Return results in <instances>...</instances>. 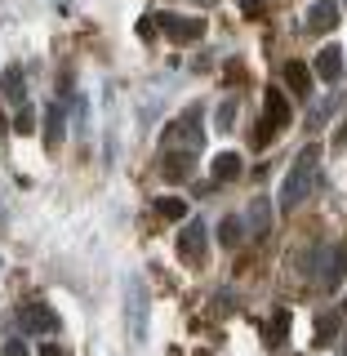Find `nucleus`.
Here are the masks:
<instances>
[{
	"label": "nucleus",
	"mask_w": 347,
	"mask_h": 356,
	"mask_svg": "<svg viewBox=\"0 0 347 356\" xmlns=\"http://www.w3.org/2000/svg\"><path fill=\"white\" fill-rule=\"evenodd\" d=\"M343 312H347V303H343Z\"/></svg>",
	"instance_id": "cd10ccee"
},
{
	"label": "nucleus",
	"mask_w": 347,
	"mask_h": 356,
	"mask_svg": "<svg viewBox=\"0 0 347 356\" xmlns=\"http://www.w3.org/2000/svg\"><path fill=\"white\" fill-rule=\"evenodd\" d=\"M9 129H14V125H9V116H5V107H0V138H5V134Z\"/></svg>",
	"instance_id": "393cba45"
},
{
	"label": "nucleus",
	"mask_w": 347,
	"mask_h": 356,
	"mask_svg": "<svg viewBox=\"0 0 347 356\" xmlns=\"http://www.w3.org/2000/svg\"><path fill=\"white\" fill-rule=\"evenodd\" d=\"M334 339H339V316H334V312H321L316 325H312V343H316V348H330Z\"/></svg>",
	"instance_id": "ddd939ff"
},
{
	"label": "nucleus",
	"mask_w": 347,
	"mask_h": 356,
	"mask_svg": "<svg viewBox=\"0 0 347 356\" xmlns=\"http://www.w3.org/2000/svg\"><path fill=\"white\" fill-rule=\"evenodd\" d=\"M205 222L200 218H187V227H183V236H178V259H183L187 267H200L205 263Z\"/></svg>",
	"instance_id": "39448f33"
},
{
	"label": "nucleus",
	"mask_w": 347,
	"mask_h": 356,
	"mask_svg": "<svg viewBox=\"0 0 347 356\" xmlns=\"http://www.w3.org/2000/svg\"><path fill=\"white\" fill-rule=\"evenodd\" d=\"M316 170H321V143H307V147L294 156V165H289V174L281 183V196H276L281 214H289V209H298L307 200V192L316 187Z\"/></svg>",
	"instance_id": "f257e3e1"
},
{
	"label": "nucleus",
	"mask_w": 347,
	"mask_h": 356,
	"mask_svg": "<svg viewBox=\"0 0 347 356\" xmlns=\"http://www.w3.org/2000/svg\"><path fill=\"white\" fill-rule=\"evenodd\" d=\"M241 236H245V218H241V214H232V218H223V222H218V241L227 245V250H236Z\"/></svg>",
	"instance_id": "dca6fc26"
},
{
	"label": "nucleus",
	"mask_w": 347,
	"mask_h": 356,
	"mask_svg": "<svg viewBox=\"0 0 347 356\" xmlns=\"http://www.w3.org/2000/svg\"><path fill=\"white\" fill-rule=\"evenodd\" d=\"M214 125H218V129H232V125H236V103H232V98H227V103H223V107H218V116H214Z\"/></svg>",
	"instance_id": "aec40b11"
},
{
	"label": "nucleus",
	"mask_w": 347,
	"mask_h": 356,
	"mask_svg": "<svg viewBox=\"0 0 347 356\" xmlns=\"http://www.w3.org/2000/svg\"><path fill=\"white\" fill-rule=\"evenodd\" d=\"M18 325H22V334H31V339H49V334H58V312L54 307H45V303H27L18 312Z\"/></svg>",
	"instance_id": "20e7f679"
},
{
	"label": "nucleus",
	"mask_w": 347,
	"mask_h": 356,
	"mask_svg": "<svg viewBox=\"0 0 347 356\" xmlns=\"http://www.w3.org/2000/svg\"><path fill=\"white\" fill-rule=\"evenodd\" d=\"M267 209H272V205H267L263 196L250 205V236H263V232H267V222H272V214H267Z\"/></svg>",
	"instance_id": "a211bd4d"
},
{
	"label": "nucleus",
	"mask_w": 347,
	"mask_h": 356,
	"mask_svg": "<svg viewBox=\"0 0 347 356\" xmlns=\"http://www.w3.org/2000/svg\"><path fill=\"white\" fill-rule=\"evenodd\" d=\"M285 334H289V312H276V316H272V325H267V343L285 339Z\"/></svg>",
	"instance_id": "6ab92c4d"
},
{
	"label": "nucleus",
	"mask_w": 347,
	"mask_h": 356,
	"mask_svg": "<svg viewBox=\"0 0 347 356\" xmlns=\"http://www.w3.org/2000/svg\"><path fill=\"white\" fill-rule=\"evenodd\" d=\"M339 5H343V9H347V0H339Z\"/></svg>",
	"instance_id": "bb28decb"
},
{
	"label": "nucleus",
	"mask_w": 347,
	"mask_h": 356,
	"mask_svg": "<svg viewBox=\"0 0 347 356\" xmlns=\"http://www.w3.org/2000/svg\"><path fill=\"white\" fill-rule=\"evenodd\" d=\"M40 356H67V352L58 348V343H45V348H40Z\"/></svg>",
	"instance_id": "b1692460"
},
{
	"label": "nucleus",
	"mask_w": 347,
	"mask_h": 356,
	"mask_svg": "<svg viewBox=\"0 0 347 356\" xmlns=\"http://www.w3.org/2000/svg\"><path fill=\"white\" fill-rule=\"evenodd\" d=\"M125 307H129V334L143 343L147 339V281H129Z\"/></svg>",
	"instance_id": "423d86ee"
},
{
	"label": "nucleus",
	"mask_w": 347,
	"mask_h": 356,
	"mask_svg": "<svg viewBox=\"0 0 347 356\" xmlns=\"http://www.w3.org/2000/svg\"><path fill=\"white\" fill-rule=\"evenodd\" d=\"M5 356H27V343H22V339H9L5 343Z\"/></svg>",
	"instance_id": "4be33fe9"
},
{
	"label": "nucleus",
	"mask_w": 347,
	"mask_h": 356,
	"mask_svg": "<svg viewBox=\"0 0 347 356\" xmlns=\"http://www.w3.org/2000/svg\"><path fill=\"white\" fill-rule=\"evenodd\" d=\"M63 125H67V107L49 103L45 107V147H58L63 143Z\"/></svg>",
	"instance_id": "9b49d317"
},
{
	"label": "nucleus",
	"mask_w": 347,
	"mask_h": 356,
	"mask_svg": "<svg viewBox=\"0 0 347 356\" xmlns=\"http://www.w3.org/2000/svg\"><path fill=\"white\" fill-rule=\"evenodd\" d=\"M312 72H316L325 85H339L343 81V49L339 44H325V49L316 54V67H312Z\"/></svg>",
	"instance_id": "6e6552de"
},
{
	"label": "nucleus",
	"mask_w": 347,
	"mask_h": 356,
	"mask_svg": "<svg viewBox=\"0 0 347 356\" xmlns=\"http://www.w3.org/2000/svg\"><path fill=\"white\" fill-rule=\"evenodd\" d=\"M192 161H196V156H187V152H170V161H165V178H170V183H183V178L192 174Z\"/></svg>",
	"instance_id": "2eb2a0df"
},
{
	"label": "nucleus",
	"mask_w": 347,
	"mask_h": 356,
	"mask_svg": "<svg viewBox=\"0 0 347 356\" xmlns=\"http://www.w3.org/2000/svg\"><path fill=\"white\" fill-rule=\"evenodd\" d=\"M156 214L178 222V218H187V200L183 196H156Z\"/></svg>",
	"instance_id": "f3484780"
},
{
	"label": "nucleus",
	"mask_w": 347,
	"mask_h": 356,
	"mask_svg": "<svg viewBox=\"0 0 347 356\" xmlns=\"http://www.w3.org/2000/svg\"><path fill=\"white\" fill-rule=\"evenodd\" d=\"M22 89H27V81H22V67L9 63L5 72H0V94H5L9 103H22Z\"/></svg>",
	"instance_id": "f8f14e48"
},
{
	"label": "nucleus",
	"mask_w": 347,
	"mask_h": 356,
	"mask_svg": "<svg viewBox=\"0 0 347 356\" xmlns=\"http://www.w3.org/2000/svg\"><path fill=\"white\" fill-rule=\"evenodd\" d=\"M289 120H294V111H289V98L281 94V89H267V98H263V120L254 125V147H267V143L281 134Z\"/></svg>",
	"instance_id": "7ed1b4c3"
},
{
	"label": "nucleus",
	"mask_w": 347,
	"mask_h": 356,
	"mask_svg": "<svg viewBox=\"0 0 347 356\" xmlns=\"http://www.w3.org/2000/svg\"><path fill=\"white\" fill-rule=\"evenodd\" d=\"M14 129H18V134H31V129H36V111H31L27 103H22V111L14 116Z\"/></svg>",
	"instance_id": "412c9836"
},
{
	"label": "nucleus",
	"mask_w": 347,
	"mask_h": 356,
	"mask_svg": "<svg viewBox=\"0 0 347 356\" xmlns=\"http://www.w3.org/2000/svg\"><path fill=\"white\" fill-rule=\"evenodd\" d=\"M339 27V0H316V5L307 9V31H334Z\"/></svg>",
	"instance_id": "1a4fd4ad"
},
{
	"label": "nucleus",
	"mask_w": 347,
	"mask_h": 356,
	"mask_svg": "<svg viewBox=\"0 0 347 356\" xmlns=\"http://www.w3.org/2000/svg\"><path fill=\"white\" fill-rule=\"evenodd\" d=\"M241 170H245L241 152H218L214 161H209V174H214L218 183H232V178H241Z\"/></svg>",
	"instance_id": "9d476101"
},
{
	"label": "nucleus",
	"mask_w": 347,
	"mask_h": 356,
	"mask_svg": "<svg viewBox=\"0 0 347 356\" xmlns=\"http://www.w3.org/2000/svg\"><path fill=\"white\" fill-rule=\"evenodd\" d=\"M285 85H289V94H298L303 98L307 89H312V67H303V63H285Z\"/></svg>",
	"instance_id": "4468645a"
},
{
	"label": "nucleus",
	"mask_w": 347,
	"mask_h": 356,
	"mask_svg": "<svg viewBox=\"0 0 347 356\" xmlns=\"http://www.w3.org/2000/svg\"><path fill=\"white\" fill-rule=\"evenodd\" d=\"M156 27H161L170 40H196V36H205V22H200V18H183V14H156Z\"/></svg>",
	"instance_id": "0eeeda50"
},
{
	"label": "nucleus",
	"mask_w": 347,
	"mask_h": 356,
	"mask_svg": "<svg viewBox=\"0 0 347 356\" xmlns=\"http://www.w3.org/2000/svg\"><path fill=\"white\" fill-rule=\"evenodd\" d=\"M161 143H165L170 152H187V156H196V152H200V143H205V134H200V103H192L178 120H170V125H165V134H161Z\"/></svg>",
	"instance_id": "f03ea898"
},
{
	"label": "nucleus",
	"mask_w": 347,
	"mask_h": 356,
	"mask_svg": "<svg viewBox=\"0 0 347 356\" xmlns=\"http://www.w3.org/2000/svg\"><path fill=\"white\" fill-rule=\"evenodd\" d=\"M152 31H156V18H143V22H138V36L152 40Z\"/></svg>",
	"instance_id": "5701e85b"
},
{
	"label": "nucleus",
	"mask_w": 347,
	"mask_h": 356,
	"mask_svg": "<svg viewBox=\"0 0 347 356\" xmlns=\"http://www.w3.org/2000/svg\"><path fill=\"white\" fill-rule=\"evenodd\" d=\"M263 5V0H241V9H259Z\"/></svg>",
	"instance_id": "a878e982"
}]
</instances>
